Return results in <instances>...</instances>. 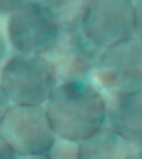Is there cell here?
Wrapping results in <instances>:
<instances>
[{"mask_svg":"<svg viewBox=\"0 0 142 159\" xmlns=\"http://www.w3.org/2000/svg\"><path fill=\"white\" fill-rule=\"evenodd\" d=\"M1 18L2 16H0V73H1L2 66H5L7 60L12 55V50L10 47L6 33V23H4Z\"/></svg>","mask_w":142,"mask_h":159,"instance_id":"7c38bea8","label":"cell"},{"mask_svg":"<svg viewBox=\"0 0 142 159\" xmlns=\"http://www.w3.org/2000/svg\"><path fill=\"white\" fill-rule=\"evenodd\" d=\"M78 158H142V150L130 145L105 124L80 141Z\"/></svg>","mask_w":142,"mask_h":159,"instance_id":"9c48e42d","label":"cell"},{"mask_svg":"<svg viewBox=\"0 0 142 159\" xmlns=\"http://www.w3.org/2000/svg\"><path fill=\"white\" fill-rule=\"evenodd\" d=\"M82 30L102 49L134 36V8L129 0H93Z\"/></svg>","mask_w":142,"mask_h":159,"instance_id":"52a82bcc","label":"cell"},{"mask_svg":"<svg viewBox=\"0 0 142 159\" xmlns=\"http://www.w3.org/2000/svg\"><path fill=\"white\" fill-rule=\"evenodd\" d=\"M85 1H87V2H88V4H89V2H91L93 0H85Z\"/></svg>","mask_w":142,"mask_h":159,"instance_id":"e0dca14e","label":"cell"},{"mask_svg":"<svg viewBox=\"0 0 142 159\" xmlns=\"http://www.w3.org/2000/svg\"><path fill=\"white\" fill-rule=\"evenodd\" d=\"M41 2L52 14L61 30L82 27L89 5L85 0H41Z\"/></svg>","mask_w":142,"mask_h":159,"instance_id":"30bf717a","label":"cell"},{"mask_svg":"<svg viewBox=\"0 0 142 159\" xmlns=\"http://www.w3.org/2000/svg\"><path fill=\"white\" fill-rule=\"evenodd\" d=\"M61 29L41 2H27L7 16L6 33L13 53L45 55Z\"/></svg>","mask_w":142,"mask_h":159,"instance_id":"277c9868","label":"cell"},{"mask_svg":"<svg viewBox=\"0 0 142 159\" xmlns=\"http://www.w3.org/2000/svg\"><path fill=\"white\" fill-rule=\"evenodd\" d=\"M0 135L17 157L46 158L57 137L45 107L11 103L0 122Z\"/></svg>","mask_w":142,"mask_h":159,"instance_id":"3957f363","label":"cell"},{"mask_svg":"<svg viewBox=\"0 0 142 159\" xmlns=\"http://www.w3.org/2000/svg\"><path fill=\"white\" fill-rule=\"evenodd\" d=\"M134 8V36L142 40V0L133 2Z\"/></svg>","mask_w":142,"mask_h":159,"instance_id":"5bb4252c","label":"cell"},{"mask_svg":"<svg viewBox=\"0 0 142 159\" xmlns=\"http://www.w3.org/2000/svg\"><path fill=\"white\" fill-rule=\"evenodd\" d=\"M94 75L108 94L142 90V40L133 36L103 49Z\"/></svg>","mask_w":142,"mask_h":159,"instance_id":"5b68a950","label":"cell"},{"mask_svg":"<svg viewBox=\"0 0 142 159\" xmlns=\"http://www.w3.org/2000/svg\"><path fill=\"white\" fill-rule=\"evenodd\" d=\"M57 137L82 141L105 122V96L90 81L61 82L45 103Z\"/></svg>","mask_w":142,"mask_h":159,"instance_id":"6da1fadb","label":"cell"},{"mask_svg":"<svg viewBox=\"0 0 142 159\" xmlns=\"http://www.w3.org/2000/svg\"><path fill=\"white\" fill-rule=\"evenodd\" d=\"M41 0H0V16L7 17L27 2H41Z\"/></svg>","mask_w":142,"mask_h":159,"instance_id":"4fadbf2b","label":"cell"},{"mask_svg":"<svg viewBox=\"0 0 142 159\" xmlns=\"http://www.w3.org/2000/svg\"><path fill=\"white\" fill-rule=\"evenodd\" d=\"M80 143L56 137L46 152V158H78Z\"/></svg>","mask_w":142,"mask_h":159,"instance_id":"8fae6325","label":"cell"},{"mask_svg":"<svg viewBox=\"0 0 142 159\" xmlns=\"http://www.w3.org/2000/svg\"><path fill=\"white\" fill-rule=\"evenodd\" d=\"M0 82L11 103L44 106L59 84L44 55L12 53L2 66Z\"/></svg>","mask_w":142,"mask_h":159,"instance_id":"7a4b0ae2","label":"cell"},{"mask_svg":"<svg viewBox=\"0 0 142 159\" xmlns=\"http://www.w3.org/2000/svg\"><path fill=\"white\" fill-rule=\"evenodd\" d=\"M10 106H11V102L7 98V94L2 84H1V82H0V122H1V120H2Z\"/></svg>","mask_w":142,"mask_h":159,"instance_id":"9a60e30c","label":"cell"},{"mask_svg":"<svg viewBox=\"0 0 142 159\" xmlns=\"http://www.w3.org/2000/svg\"><path fill=\"white\" fill-rule=\"evenodd\" d=\"M103 49L95 44L82 27L61 30L51 49L44 56L51 63L58 82L90 81Z\"/></svg>","mask_w":142,"mask_h":159,"instance_id":"8992f818","label":"cell"},{"mask_svg":"<svg viewBox=\"0 0 142 159\" xmlns=\"http://www.w3.org/2000/svg\"><path fill=\"white\" fill-rule=\"evenodd\" d=\"M105 125L130 145L142 150V90L108 94Z\"/></svg>","mask_w":142,"mask_h":159,"instance_id":"ba28073f","label":"cell"},{"mask_svg":"<svg viewBox=\"0 0 142 159\" xmlns=\"http://www.w3.org/2000/svg\"><path fill=\"white\" fill-rule=\"evenodd\" d=\"M129 1H131V2H135V1H137V0H129Z\"/></svg>","mask_w":142,"mask_h":159,"instance_id":"ac0fdd59","label":"cell"},{"mask_svg":"<svg viewBox=\"0 0 142 159\" xmlns=\"http://www.w3.org/2000/svg\"><path fill=\"white\" fill-rule=\"evenodd\" d=\"M15 153L10 147L5 139L0 135V158H15Z\"/></svg>","mask_w":142,"mask_h":159,"instance_id":"2e32d148","label":"cell"}]
</instances>
